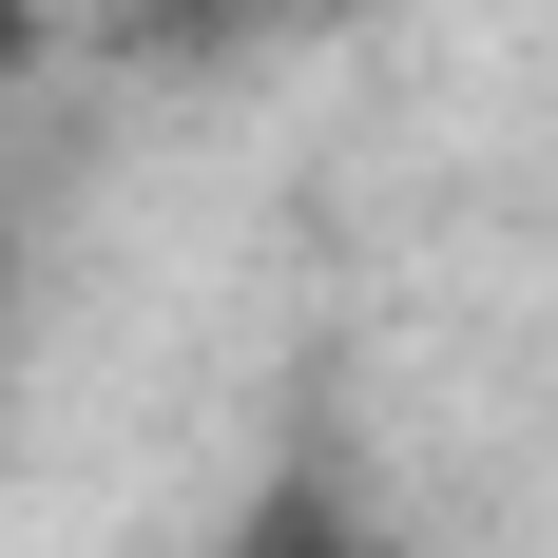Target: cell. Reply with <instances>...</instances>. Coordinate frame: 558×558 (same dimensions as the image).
Listing matches in <instances>:
<instances>
[{
    "instance_id": "6da1fadb",
    "label": "cell",
    "mask_w": 558,
    "mask_h": 558,
    "mask_svg": "<svg viewBox=\"0 0 558 558\" xmlns=\"http://www.w3.org/2000/svg\"><path fill=\"white\" fill-rule=\"evenodd\" d=\"M155 20H251V0H155Z\"/></svg>"
},
{
    "instance_id": "7a4b0ae2",
    "label": "cell",
    "mask_w": 558,
    "mask_h": 558,
    "mask_svg": "<svg viewBox=\"0 0 558 558\" xmlns=\"http://www.w3.org/2000/svg\"><path fill=\"white\" fill-rule=\"evenodd\" d=\"M20 20H39V0H0V58H20Z\"/></svg>"
}]
</instances>
